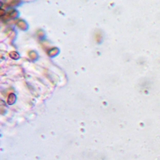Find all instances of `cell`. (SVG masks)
<instances>
[{
  "label": "cell",
  "instance_id": "1",
  "mask_svg": "<svg viewBox=\"0 0 160 160\" xmlns=\"http://www.w3.org/2000/svg\"><path fill=\"white\" fill-rule=\"evenodd\" d=\"M15 96L14 94H11L9 95V97H8V103L10 104H12L13 103H14V101H15Z\"/></svg>",
  "mask_w": 160,
  "mask_h": 160
}]
</instances>
